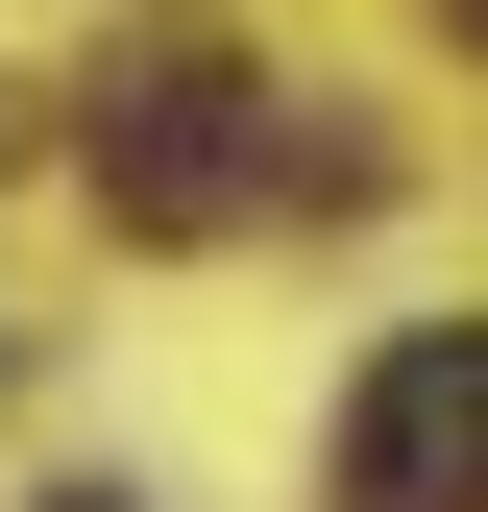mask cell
<instances>
[{"label": "cell", "mask_w": 488, "mask_h": 512, "mask_svg": "<svg viewBox=\"0 0 488 512\" xmlns=\"http://www.w3.org/2000/svg\"><path fill=\"white\" fill-rule=\"evenodd\" d=\"M49 512H122V488H49Z\"/></svg>", "instance_id": "cell-3"}, {"label": "cell", "mask_w": 488, "mask_h": 512, "mask_svg": "<svg viewBox=\"0 0 488 512\" xmlns=\"http://www.w3.org/2000/svg\"><path fill=\"white\" fill-rule=\"evenodd\" d=\"M464 49H488V0H464Z\"/></svg>", "instance_id": "cell-4"}, {"label": "cell", "mask_w": 488, "mask_h": 512, "mask_svg": "<svg viewBox=\"0 0 488 512\" xmlns=\"http://www.w3.org/2000/svg\"><path fill=\"white\" fill-rule=\"evenodd\" d=\"M342 512H488V317H440V342L366 366V415H342Z\"/></svg>", "instance_id": "cell-2"}, {"label": "cell", "mask_w": 488, "mask_h": 512, "mask_svg": "<svg viewBox=\"0 0 488 512\" xmlns=\"http://www.w3.org/2000/svg\"><path fill=\"white\" fill-rule=\"evenodd\" d=\"M293 196V98L269 74H98V220H147V244H220V220H269Z\"/></svg>", "instance_id": "cell-1"}]
</instances>
